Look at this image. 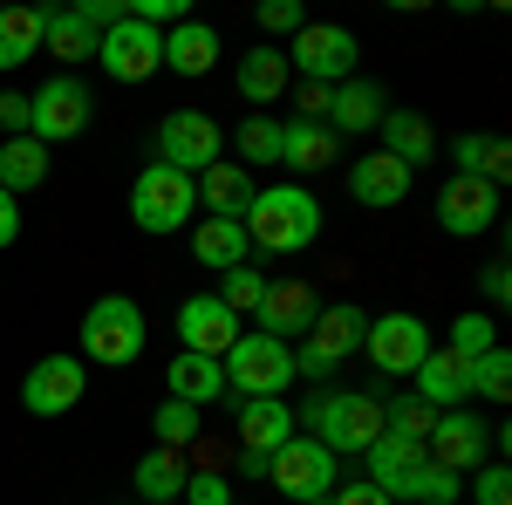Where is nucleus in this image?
<instances>
[{"label": "nucleus", "instance_id": "f257e3e1", "mask_svg": "<svg viewBox=\"0 0 512 505\" xmlns=\"http://www.w3.org/2000/svg\"><path fill=\"white\" fill-rule=\"evenodd\" d=\"M239 226H246V246L260 253H301L321 239V198L308 185H260Z\"/></svg>", "mask_w": 512, "mask_h": 505}, {"label": "nucleus", "instance_id": "f03ea898", "mask_svg": "<svg viewBox=\"0 0 512 505\" xmlns=\"http://www.w3.org/2000/svg\"><path fill=\"white\" fill-rule=\"evenodd\" d=\"M294 424H308L328 458H362L376 437H383V396H362V389H315L308 396V417H294Z\"/></svg>", "mask_w": 512, "mask_h": 505}, {"label": "nucleus", "instance_id": "7ed1b4c3", "mask_svg": "<svg viewBox=\"0 0 512 505\" xmlns=\"http://www.w3.org/2000/svg\"><path fill=\"white\" fill-rule=\"evenodd\" d=\"M144 308L130 301V294H103V301H89L82 314V355L96 362V369H130L137 355H144Z\"/></svg>", "mask_w": 512, "mask_h": 505}, {"label": "nucleus", "instance_id": "20e7f679", "mask_svg": "<svg viewBox=\"0 0 512 505\" xmlns=\"http://www.w3.org/2000/svg\"><path fill=\"white\" fill-rule=\"evenodd\" d=\"M192 212H198V178L171 171V164H144V171H137V185H130V219L151 239L185 233Z\"/></svg>", "mask_w": 512, "mask_h": 505}, {"label": "nucleus", "instance_id": "39448f33", "mask_svg": "<svg viewBox=\"0 0 512 505\" xmlns=\"http://www.w3.org/2000/svg\"><path fill=\"white\" fill-rule=\"evenodd\" d=\"M362 328H369V314L349 308V301L321 308L315 328H308V335H301V349H294V383H328V376L362 349Z\"/></svg>", "mask_w": 512, "mask_h": 505}, {"label": "nucleus", "instance_id": "423d86ee", "mask_svg": "<svg viewBox=\"0 0 512 505\" xmlns=\"http://www.w3.org/2000/svg\"><path fill=\"white\" fill-rule=\"evenodd\" d=\"M280 55H287V69H301V82L342 89V82L355 76V62H362V41H355L349 28H335V21H308Z\"/></svg>", "mask_w": 512, "mask_h": 505}, {"label": "nucleus", "instance_id": "0eeeda50", "mask_svg": "<svg viewBox=\"0 0 512 505\" xmlns=\"http://www.w3.org/2000/svg\"><path fill=\"white\" fill-rule=\"evenodd\" d=\"M226 389L233 396H280V389L294 383V349L287 342H274V335H239L233 349H226Z\"/></svg>", "mask_w": 512, "mask_h": 505}, {"label": "nucleus", "instance_id": "6e6552de", "mask_svg": "<svg viewBox=\"0 0 512 505\" xmlns=\"http://www.w3.org/2000/svg\"><path fill=\"white\" fill-rule=\"evenodd\" d=\"M233 430H239V471H246V478H267V458H274L301 424H294L287 396H239Z\"/></svg>", "mask_w": 512, "mask_h": 505}, {"label": "nucleus", "instance_id": "1a4fd4ad", "mask_svg": "<svg viewBox=\"0 0 512 505\" xmlns=\"http://www.w3.org/2000/svg\"><path fill=\"white\" fill-rule=\"evenodd\" d=\"M89 117H96V103H89V89L76 76H48L28 96V137L35 144H69V137L89 130Z\"/></svg>", "mask_w": 512, "mask_h": 505}, {"label": "nucleus", "instance_id": "9d476101", "mask_svg": "<svg viewBox=\"0 0 512 505\" xmlns=\"http://www.w3.org/2000/svg\"><path fill=\"white\" fill-rule=\"evenodd\" d=\"M437 342H431V328L417 321V314H376L369 328H362V355L383 369V376H417V362L431 355Z\"/></svg>", "mask_w": 512, "mask_h": 505}, {"label": "nucleus", "instance_id": "9b49d317", "mask_svg": "<svg viewBox=\"0 0 512 505\" xmlns=\"http://www.w3.org/2000/svg\"><path fill=\"white\" fill-rule=\"evenodd\" d=\"M219 151H226V130L205 117V110H171L158 123V164L185 171V178H198L205 164H219Z\"/></svg>", "mask_w": 512, "mask_h": 505}, {"label": "nucleus", "instance_id": "f8f14e48", "mask_svg": "<svg viewBox=\"0 0 512 505\" xmlns=\"http://www.w3.org/2000/svg\"><path fill=\"white\" fill-rule=\"evenodd\" d=\"M335 465H342V458H328L315 437H301V430H294L274 458H267V478H274L294 505H308V499H328V492H335Z\"/></svg>", "mask_w": 512, "mask_h": 505}, {"label": "nucleus", "instance_id": "ddd939ff", "mask_svg": "<svg viewBox=\"0 0 512 505\" xmlns=\"http://www.w3.org/2000/svg\"><path fill=\"white\" fill-rule=\"evenodd\" d=\"M96 62H103V76H110V82H151L164 69V35H158V28H144L137 14H123L117 28L96 41Z\"/></svg>", "mask_w": 512, "mask_h": 505}, {"label": "nucleus", "instance_id": "4468645a", "mask_svg": "<svg viewBox=\"0 0 512 505\" xmlns=\"http://www.w3.org/2000/svg\"><path fill=\"white\" fill-rule=\"evenodd\" d=\"M82 389H89V362L82 355H41L28 369V383H21V410L28 417H69L82 403Z\"/></svg>", "mask_w": 512, "mask_h": 505}, {"label": "nucleus", "instance_id": "2eb2a0df", "mask_svg": "<svg viewBox=\"0 0 512 505\" xmlns=\"http://www.w3.org/2000/svg\"><path fill=\"white\" fill-rule=\"evenodd\" d=\"M485 451H492V424H478L472 410H437L431 437H424V458H431V465L472 478V471L485 465Z\"/></svg>", "mask_w": 512, "mask_h": 505}, {"label": "nucleus", "instance_id": "dca6fc26", "mask_svg": "<svg viewBox=\"0 0 512 505\" xmlns=\"http://www.w3.org/2000/svg\"><path fill=\"white\" fill-rule=\"evenodd\" d=\"M437 226L451 239H478L499 226V185H485V178H444V192H437Z\"/></svg>", "mask_w": 512, "mask_h": 505}, {"label": "nucleus", "instance_id": "f3484780", "mask_svg": "<svg viewBox=\"0 0 512 505\" xmlns=\"http://www.w3.org/2000/svg\"><path fill=\"white\" fill-rule=\"evenodd\" d=\"M315 314H321V294L308 287V280H267V301H260V314H253V328L294 349V342L315 328Z\"/></svg>", "mask_w": 512, "mask_h": 505}, {"label": "nucleus", "instance_id": "a211bd4d", "mask_svg": "<svg viewBox=\"0 0 512 505\" xmlns=\"http://www.w3.org/2000/svg\"><path fill=\"white\" fill-rule=\"evenodd\" d=\"M239 335H246V328H239V314L226 308L219 294H192V301L178 308V342H185L192 355H212V362H226V349H233Z\"/></svg>", "mask_w": 512, "mask_h": 505}, {"label": "nucleus", "instance_id": "6ab92c4d", "mask_svg": "<svg viewBox=\"0 0 512 505\" xmlns=\"http://www.w3.org/2000/svg\"><path fill=\"white\" fill-rule=\"evenodd\" d=\"M362 465H369V485H376L383 499H403V492H410V478L431 465V458H424V444H417V437H390V430H383V437L362 451Z\"/></svg>", "mask_w": 512, "mask_h": 505}, {"label": "nucleus", "instance_id": "aec40b11", "mask_svg": "<svg viewBox=\"0 0 512 505\" xmlns=\"http://www.w3.org/2000/svg\"><path fill=\"white\" fill-rule=\"evenodd\" d=\"M410 178L417 171H403L390 151H369L362 164H349V198L355 205H376V212H396L410 198Z\"/></svg>", "mask_w": 512, "mask_h": 505}, {"label": "nucleus", "instance_id": "412c9836", "mask_svg": "<svg viewBox=\"0 0 512 505\" xmlns=\"http://www.w3.org/2000/svg\"><path fill=\"white\" fill-rule=\"evenodd\" d=\"M280 164L294 171V178H315V171H328V164H342V137L328 130V123H280Z\"/></svg>", "mask_w": 512, "mask_h": 505}, {"label": "nucleus", "instance_id": "4be33fe9", "mask_svg": "<svg viewBox=\"0 0 512 505\" xmlns=\"http://www.w3.org/2000/svg\"><path fill=\"white\" fill-rule=\"evenodd\" d=\"M164 389H171L178 403H192V410H205V403H226V396H233V389H226V369H219L212 355H192V349L171 355V369H164Z\"/></svg>", "mask_w": 512, "mask_h": 505}, {"label": "nucleus", "instance_id": "5701e85b", "mask_svg": "<svg viewBox=\"0 0 512 505\" xmlns=\"http://www.w3.org/2000/svg\"><path fill=\"white\" fill-rule=\"evenodd\" d=\"M253 192H260V185H253V171H246V164H226V157H219V164H205V171H198V205H205L212 219H246Z\"/></svg>", "mask_w": 512, "mask_h": 505}, {"label": "nucleus", "instance_id": "b1692460", "mask_svg": "<svg viewBox=\"0 0 512 505\" xmlns=\"http://www.w3.org/2000/svg\"><path fill=\"white\" fill-rule=\"evenodd\" d=\"M410 396H424L431 410H465V403H472V383H465V355L431 349L424 362H417V389H410Z\"/></svg>", "mask_w": 512, "mask_h": 505}, {"label": "nucleus", "instance_id": "393cba45", "mask_svg": "<svg viewBox=\"0 0 512 505\" xmlns=\"http://www.w3.org/2000/svg\"><path fill=\"white\" fill-rule=\"evenodd\" d=\"M383 110H390L383 82L349 76L335 96H328V130H335V137H342V130H376V123H383Z\"/></svg>", "mask_w": 512, "mask_h": 505}, {"label": "nucleus", "instance_id": "a878e982", "mask_svg": "<svg viewBox=\"0 0 512 505\" xmlns=\"http://www.w3.org/2000/svg\"><path fill=\"white\" fill-rule=\"evenodd\" d=\"M192 260L212 273H233L253 260V246H246V226L239 219H198L192 226Z\"/></svg>", "mask_w": 512, "mask_h": 505}, {"label": "nucleus", "instance_id": "bb28decb", "mask_svg": "<svg viewBox=\"0 0 512 505\" xmlns=\"http://www.w3.org/2000/svg\"><path fill=\"white\" fill-rule=\"evenodd\" d=\"M376 130H383V151H390L403 171H417V164H431V157H437V130L417 117V110H383Z\"/></svg>", "mask_w": 512, "mask_h": 505}, {"label": "nucleus", "instance_id": "cd10ccee", "mask_svg": "<svg viewBox=\"0 0 512 505\" xmlns=\"http://www.w3.org/2000/svg\"><path fill=\"white\" fill-rule=\"evenodd\" d=\"M287 76H294V69H287V55H280L274 41H260L253 55H239V69H233L246 103H280V96H287Z\"/></svg>", "mask_w": 512, "mask_h": 505}, {"label": "nucleus", "instance_id": "c85d7f7f", "mask_svg": "<svg viewBox=\"0 0 512 505\" xmlns=\"http://www.w3.org/2000/svg\"><path fill=\"white\" fill-rule=\"evenodd\" d=\"M96 41H103V35L82 21L76 7H62V14H48V21H41V48L62 62V76H69L76 62H89V55H96Z\"/></svg>", "mask_w": 512, "mask_h": 505}, {"label": "nucleus", "instance_id": "c756f323", "mask_svg": "<svg viewBox=\"0 0 512 505\" xmlns=\"http://www.w3.org/2000/svg\"><path fill=\"white\" fill-rule=\"evenodd\" d=\"M164 69H178V76L219 69V35H212L205 21H178V28L164 35Z\"/></svg>", "mask_w": 512, "mask_h": 505}, {"label": "nucleus", "instance_id": "7c9ffc66", "mask_svg": "<svg viewBox=\"0 0 512 505\" xmlns=\"http://www.w3.org/2000/svg\"><path fill=\"white\" fill-rule=\"evenodd\" d=\"M41 21H48V7H0V69H21V62H35Z\"/></svg>", "mask_w": 512, "mask_h": 505}, {"label": "nucleus", "instance_id": "2f4dec72", "mask_svg": "<svg viewBox=\"0 0 512 505\" xmlns=\"http://www.w3.org/2000/svg\"><path fill=\"white\" fill-rule=\"evenodd\" d=\"M41 178H48V144H35V137H7L0 144V192H35Z\"/></svg>", "mask_w": 512, "mask_h": 505}, {"label": "nucleus", "instance_id": "473e14b6", "mask_svg": "<svg viewBox=\"0 0 512 505\" xmlns=\"http://www.w3.org/2000/svg\"><path fill=\"white\" fill-rule=\"evenodd\" d=\"M137 492H144V499L151 505H164V499H178V492H185V458H178V451H144V458H137Z\"/></svg>", "mask_w": 512, "mask_h": 505}, {"label": "nucleus", "instance_id": "72a5a7b5", "mask_svg": "<svg viewBox=\"0 0 512 505\" xmlns=\"http://www.w3.org/2000/svg\"><path fill=\"white\" fill-rule=\"evenodd\" d=\"M465 383H472V396H485V403H506L512 396V349H485L465 362Z\"/></svg>", "mask_w": 512, "mask_h": 505}, {"label": "nucleus", "instance_id": "f704fd0d", "mask_svg": "<svg viewBox=\"0 0 512 505\" xmlns=\"http://www.w3.org/2000/svg\"><path fill=\"white\" fill-rule=\"evenodd\" d=\"M233 151H239L246 171H253V164H280V123L274 117H246L233 130Z\"/></svg>", "mask_w": 512, "mask_h": 505}, {"label": "nucleus", "instance_id": "c9c22d12", "mask_svg": "<svg viewBox=\"0 0 512 505\" xmlns=\"http://www.w3.org/2000/svg\"><path fill=\"white\" fill-rule=\"evenodd\" d=\"M219 301H226L233 314H260V301H267V273L253 267V260L233 267V273H219Z\"/></svg>", "mask_w": 512, "mask_h": 505}, {"label": "nucleus", "instance_id": "e433bc0d", "mask_svg": "<svg viewBox=\"0 0 512 505\" xmlns=\"http://www.w3.org/2000/svg\"><path fill=\"white\" fill-rule=\"evenodd\" d=\"M431 424H437V410L424 403V396H396V403H383V430H390V437H417V444H424Z\"/></svg>", "mask_w": 512, "mask_h": 505}, {"label": "nucleus", "instance_id": "4c0bfd02", "mask_svg": "<svg viewBox=\"0 0 512 505\" xmlns=\"http://www.w3.org/2000/svg\"><path fill=\"white\" fill-rule=\"evenodd\" d=\"M151 430H158L164 451H185V444L198 437V410H192V403H178V396H164L158 417H151Z\"/></svg>", "mask_w": 512, "mask_h": 505}, {"label": "nucleus", "instance_id": "58836bf2", "mask_svg": "<svg viewBox=\"0 0 512 505\" xmlns=\"http://www.w3.org/2000/svg\"><path fill=\"white\" fill-rule=\"evenodd\" d=\"M444 349L465 355V362H472V355H485V349H499V321H492V314H458V321H451V342H444Z\"/></svg>", "mask_w": 512, "mask_h": 505}, {"label": "nucleus", "instance_id": "ea45409f", "mask_svg": "<svg viewBox=\"0 0 512 505\" xmlns=\"http://www.w3.org/2000/svg\"><path fill=\"white\" fill-rule=\"evenodd\" d=\"M458 492H465V478H458V471L424 465L417 478H410V492H403V499H417V505H458Z\"/></svg>", "mask_w": 512, "mask_h": 505}, {"label": "nucleus", "instance_id": "a19ab883", "mask_svg": "<svg viewBox=\"0 0 512 505\" xmlns=\"http://www.w3.org/2000/svg\"><path fill=\"white\" fill-rule=\"evenodd\" d=\"M178 505H239L233 485L219 478V471H185V492H178Z\"/></svg>", "mask_w": 512, "mask_h": 505}, {"label": "nucleus", "instance_id": "79ce46f5", "mask_svg": "<svg viewBox=\"0 0 512 505\" xmlns=\"http://www.w3.org/2000/svg\"><path fill=\"white\" fill-rule=\"evenodd\" d=\"M260 28L267 35H301L308 28V7L301 0H260Z\"/></svg>", "mask_w": 512, "mask_h": 505}, {"label": "nucleus", "instance_id": "37998d69", "mask_svg": "<svg viewBox=\"0 0 512 505\" xmlns=\"http://www.w3.org/2000/svg\"><path fill=\"white\" fill-rule=\"evenodd\" d=\"M472 499L478 505H512V471L506 465H478L472 471Z\"/></svg>", "mask_w": 512, "mask_h": 505}, {"label": "nucleus", "instance_id": "c03bdc74", "mask_svg": "<svg viewBox=\"0 0 512 505\" xmlns=\"http://www.w3.org/2000/svg\"><path fill=\"white\" fill-rule=\"evenodd\" d=\"M451 157H458V178H485V157H492V137H478V130H465V137L451 144Z\"/></svg>", "mask_w": 512, "mask_h": 505}, {"label": "nucleus", "instance_id": "a18cd8bd", "mask_svg": "<svg viewBox=\"0 0 512 505\" xmlns=\"http://www.w3.org/2000/svg\"><path fill=\"white\" fill-rule=\"evenodd\" d=\"M76 14L89 21V28H96V35H110V28H117L123 14H130V0H82Z\"/></svg>", "mask_w": 512, "mask_h": 505}, {"label": "nucleus", "instance_id": "49530a36", "mask_svg": "<svg viewBox=\"0 0 512 505\" xmlns=\"http://www.w3.org/2000/svg\"><path fill=\"white\" fill-rule=\"evenodd\" d=\"M0 130L7 137H28V96L21 89H0Z\"/></svg>", "mask_w": 512, "mask_h": 505}, {"label": "nucleus", "instance_id": "de8ad7c7", "mask_svg": "<svg viewBox=\"0 0 512 505\" xmlns=\"http://www.w3.org/2000/svg\"><path fill=\"white\" fill-rule=\"evenodd\" d=\"M328 505H396V499H383V492L362 478V485H335V492H328Z\"/></svg>", "mask_w": 512, "mask_h": 505}, {"label": "nucleus", "instance_id": "09e8293b", "mask_svg": "<svg viewBox=\"0 0 512 505\" xmlns=\"http://www.w3.org/2000/svg\"><path fill=\"white\" fill-rule=\"evenodd\" d=\"M478 287H485V301L499 308V301H506V294H512V267H506V260H492V267L478 273Z\"/></svg>", "mask_w": 512, "mask_h": 505}, {"label": "nucleus", "instance_id": "8fccbe9b", "mask_svg": "<svg viewBox=\"0 0 512 505\" xmlns=\"http://www.w3.org/2000/svg\"><path fill=\"white\" fill-rule=\"evenodd\" d=\"M328 96H335V89H321V82H301V117H308V123H328Z\"/></svg>", "mask_w": 512, "mask_h": 505}, {"label": "nucleus", "instance_id": "3c124183", "mask_svg": "<svg viewBox=\"0 0 512 505\" xmlns=\"http://www.w3.org/2000/svg\"><path fill=\"white\" fill-rule=\"evenodd\" d=\"M21 239V205H14V192H0V246H14Z\"/></svg>", "mask_w": 512, "mask_h": 505}, {"label": "nucleus", "instance_id": "603ef678", "mask_svg": "<svg viewBox=\"0 0 512 505\" xmlns=\"http://www.w3.org/2000/svg\"><path fill=\"white\" fill-rule=\"evenodd\" d=\"M164 505H178V499H164Z\"/></svg>", "mask_w": 512, "mask_h": 505}]
</instances>
